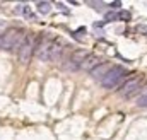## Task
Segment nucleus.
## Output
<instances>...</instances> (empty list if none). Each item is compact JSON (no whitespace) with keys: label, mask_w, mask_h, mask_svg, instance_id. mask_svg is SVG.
I'll list each match as a JSON object with an SVG mask.
<instances>
[{"label":"nucleus","mask_w":147,"mask_h":140,"mask_svg":"<svg viewBox=\"0 0 147 140\" xmlns=\"http://www.w3.org/2000/svg\"><path fill=\"white\" fill-rule=\"evenodd\" d=\"M24 31L19 29V28H10L7 29L3 34L0 36V41H2V48L3 50H19L22 39H24Z\"/></svg>","instance_id":"obj_1"},{"label":"nucleus","mask_w":147,"mask_h":140,"mask_svg":"<svg viewBox=\"0 0 147 140\" xmlns=\"http://www.w3.org/2000/svg\"><path fill=\"white\" fill-rule=\"evenodd\" d=\"M111 7H121V2H111Z\"/></svg>","instance_id":"obj_17"},{"label":"nucleus","mask_w":147,"mask_h":140,"mask_svg":"<svg viewBox=\"0 0 147 140\" xmlns=\"http://www.w3.org/2000/svg\"><path fill=\"white\" fill-rule=\"evenodd\" d=\"M55 38H57V36H53V34H41V38L36 41V46H34V50H36V57L39 58V60H43V62H48L50 50H51V46H53V41H55Z\"/></svg>","instance_id":"obj_3"},{"label":"nucleus","mask_w":147,"mask_h":140,"mask_svg":"<svg viewBox=\"0 0 147 140\" xmlns=\"http://www.w3.org/2000/svg\"><path fill=\"white\" fill-rule=\"evenodd\" d=\"M137 91H139V92H142V94L146 96V94H147V84L144 85V87H140V89H137Z\"/></svg>","instance_id":"obj_15"},{"label":"nucleus","mask_w":147,"mask_h":140,"mask_svg":"<svg viewBox=\"0 0 147 140\" xmlns=\"http://www.w3.org/2000/svg\"><path fill=\"white\" fill-rule=\"evenodd\" d=\"M58 7H60V10H63V12H69V9H67L63 3H58Z\"/></svg>","instance_id":"obj_16"},{"label":"nucleus","mask_w":147,"mask_h":140,"mask_svg":"<svg viewBox=\"0 0 147 140\" xmlns=\"http://www.w3.org/2000/svg\"><path fill=\"white\" fill-rule=\"evenodd\" d=\"M110 69H111V65L108 63V62H101L96 69L91 72V75H92L94 79H103V77L108 73V70H110Z\"/></svg>","instance_id":"obj_9"},{"label":"nucleus","mask_w":147,"mask_h":140,"mask_svg":"<svg viewBox=\"0 0 147 140\" xmlns=\"http://www.w3.org/2000/svg\"><path fill=\"white\" fill-rule=\"evenodd\" d=\"M139 84H140V77L139 75H134L132 79H128V80H125V84L120 87V94L121 96H125V98H128L130 94H134V91H137L139 89Z\"/></svg>","instance_id":"obj_6"},{"label":"nucleus","mask_w":147,"mask_h":140,"mask_svg":"<svg viewBox=\"0 0 147 140\" xmlns=\"http://www.w3.org/2000/svg\"><path fill=\"white\" fill-rule=\"evenodd\" d=\"M123 73H125L123 67H120V65H118V67H111V69L108 70V73L101 79L103 87H106V89H113V87H116Z\"/></svg>","instance_id":"obj_4"},{"label":"nucleus","mask_w":147,"mask_h":140,"mask_svg":"<svg viewBox=\"0 0 147 140\" xmlns=\"http://www.w3.org/2000/svg\"><path fill=\"white\" fill-rule=\"evenodd\" d=\"M89 57V53L86 51V50H75L72 55H70V58L67 60V69L69 70H79L80 69V65H82V62L86 60Z\"/></svg>","instance_id":"obj_5"},{"label":"nucleus","mask_w":147,"mask_h":140,"mask_svg":"<svg viewBox=\"0 0 147 140\" xmlns=\"http://www.w3.org/2000/svg\"><path fill=\"white\" fill-rule=\"evenodd\" d=\"M62 46H63V41L60 38H55L53 41V46L50 50V57H48V62L50 60H58V57L62 55Z\"/></svg>","instance_id":"obj_8"},{"label":"nucleus","mask_w":147,"mask_h":140,"mask_svg":"<svg viewBox=\"0 0 147 140\" xmlns=\"http://www.w3.org/2000/svg\"><path fill=\"white\" fill-rule=\"evenodd\" d=\"M101 63V60H99V57H96V55H89L84 62H82V65H80V69L82 70H87V72H92V70L96 69L98 65Z\"/></svg>","instance_id":"obj_7"},{"label":"nucleus","mask_w":147,"mask_h":140,"mask_svg":"<svg viewBox=\"0 0 147 140\" xmlns=\"http://www.w3.org/2000/svg\"><path fill=\"white\" fill-rule=\"evenodd\" d=\"M34 46H36V39H34V34H26L19 50H17V57H19V62L22 65H28L33 53H34Z\"/></svg>","instance_id":"obj_2"},{"label":"nucleus","mask_w":147,"mask_h":140,"mask_svg":"<svg viewBox=\"0 0 147 140\" xmlns=\"http://www.w3.org/2000/svg\"><path fill=\"white\" fill-rule=\"evenodd\" d=\"M105 21H106V22H113V21H116V14H115V12H108V14L105 15Z\"/></svg>","instance_id":"obj_13"},{"label":"nucleus","mask_w":147,"mask_h":140,"mask_svg":"<svg viewBox=\"0 0 147 140\" xmlns=\"http://www.w3.org/2000/svg\"><path fill=\"white\" fill-rule=\"evenodd\" d=\"M116 19H120V21H123V22H128V21L132 19V14H130L128 10H121L120 14H116Z\"/></svg>","instance_id":"obj_11"},{"label":"nucleus","mask_w":147,"mask_h":140,"mask_svg":"<svg viewBox=\"0 0 147 140\" xmlns=\"http://www.w3.org/2000/svg\"><path fill=\"white\" fill-rule=\"evenodd\" d=\"M36 7L41 14H48V12L51 10V3H50V2H38Z\"/></svg>","instance_id":"obj_10"},{"label":"nucleus","mask_w":147,"mask_h":140,"mask_svg":"<svg viewBox=\"0 0 147 140\" xmlns=\"http://www.w3.org/2000/svg\"><path fill=\"white\" fill-rule=\"evenodd\" d=\"M139 106H140V108H147V94L139 99Z\"/></svg>","instance_id":"obj_14"},{"label":"nucleus","mask_w":147,"mask_h":140,"mask_svg":"<svg viewBox=\"0 0 147 140\" xmlns=\"http://www.w3.org/2000/svg\"><path fill=\"white\" fill-rule=\"evenodd\" d=\"M17 12H19V14H22V15H26V17H34V15L31 14V9H29L28 5H22V7L19 5V7H17Z\"/></svg>","instance_id":"obj_12"},{"label":"nucleus","mask_w":147,"mask_h":140,"mask_svg":"<svg viewBox=\"0 0 147 140\" xmlns=\"http://www.w3.org/2000/svg\"><path fill=\"white\" fill-rule=\"evenodd\" d=\"M0 48H2V41H0Z\"/></svg>","instance_id":"obj_18"}]
</instances>
